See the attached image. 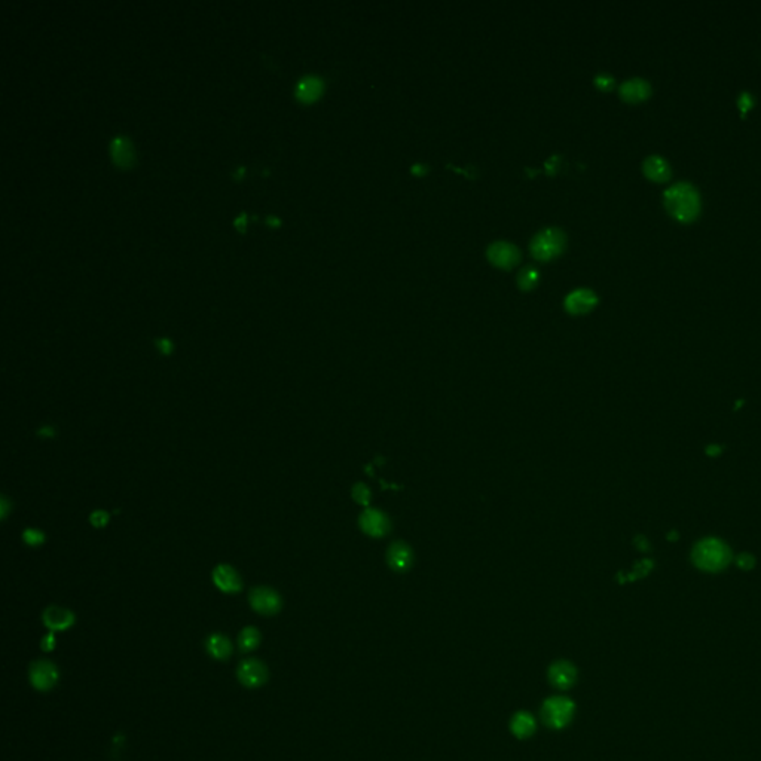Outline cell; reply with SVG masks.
I'll return each mask as SVG.
<instances>
[{
	"instance_id": "2e32d148",
	"label": "cell",
	"mask_w": 761,
	"mask_h": 761,
	"mask_svg": "<svg viewBox=\"0 0 761 761\" xmlns=\"http://www.w3.org/2000/svg\"><path fill=\"white\" fill-rule=\"evenodd\" d=\"M537 730V721L527 711L516 712L510 720V732L518 739H529Z\"/></svg>"
},
{
	"instance_id": "4316f807",
	"label": "cell",
	"mask_w": 761,
	"mask_h": 761,
	"mask_svg": "<svg viewBox=\"0 0 761 761\" xmlns=\"http://www.w3.org/2000/svg\"><path fill=\"white\" fill-rule=\"evenodd\" d=\"M55 632H50L45 635V637L42 638L40 641V649L45 651V653H51L54 649H55Z\"/></svg>"
},
{
	"instance_id": "30bf717a",
	"label": "cell",
	"mask_w": 761,
	"mask_h": 761,
	"mask_svg": "<svg viewBox=\"0 0 761 761\" xmlns=\"http://www.w3.org/2000/svg\"><path fill=\"white\" fill-rule=\"evenodd\" d=\"M42 621L43 626L50 632H64L73 626L76 616L72 610L59 605H51L43 611Z\"/></svg>"
},
{
	"instance_id": "9c48e42d",
	"label": "cell",
	"mask_w": 761,
	"mask_h": 761,
	"mask_svg": "<svg viewBox=\"0 0 761 761\" xmlns=\"http://www.w3.org/2000/svg\"><path fill=\"white\" fill-rule=\"evenodd\" d=\"M486 256H488V259H490V262L494 266L503 268V269H510L519 262L520 252H519V248L516 246H513V244L504 243V241H498V243H494V244H491L490 247H488Z\"/></svg>"
},
{
	"instance_id": "4fadbf2b",
	"label": "cell",
	"mask_w": 761,
	"mask_h": 761,
	"mask_svg": "<svg viewBox=\"0 0 761 761\" xmlns=\"http://www.w3.org/2000/svg\"><path fill=\"white\" fill-rule=\"evenodd\" d=\"M112 160L119 167H130L134 161V149L128 137L125 135H116L110 140L109 144Z\"/></svg>"
},
{
	"instance_id": "52a82bcc",
	"label": "cell",
	"mask_w": 761,
	"mask_h": 761,
	"mask_svg": "<svg viewBox=\"0 0 761 761\" xmlns=\"http://www.w3.org/2000/svg\"><path fill=\"white\" fill-rule=\"evenodd\" d=\"M577 677H578V671L575 665L570 661H564V658L553 662L549 666V671H548L549 683L555 688H558L561 691L573 688L574 684L577 683Z\"/></svg>"
},
{
	"instance_id": "e0dca14e",
	"label": "cell",
	"mask_w": 761,
	"mask_h": 761,
	"mask_svg": "<svg viewBox=\"0 0 761 761\" xmlns=\"http://www.w3.org/2000/svg\"><path fill=\"white\" fill-rule=\"evenodd\" d=\"M323 93V79L315 75H305L296 84V97L305 103L319 98Z\"/></svg>"
},
{
	"instance_id": "484cf974",
	"label": "cell",
	"mask_w": 761,
	"mask_h": 761,
	"mask_svg": "<svg viewBox=\"0 0 761 761\" xmlns=\"http://www.w3.org/2000/svg\"><path fill=\"white\" fill-rule=\"evenodd\" d=\"M595 84L598 88L604 89V91H608L611 89L612 86H615V77L607 75V73H599L596 77H595Z\"/></svg>"
},
{
	"instance_id": "d4e9b609",
	"label": "cell",
	"mask_w": 761,
	"mask_h": 761,
	"mask_svg": "<svg viewBox=\"0 0 761 761\" xmlns=\"http://www.w3.org/2000/svg\"><path fill=\"white\" fill-rule=\"evenodd\" d=\"M155 345H156L158 349H160V353L164 354V356H169L174 349L172 339H168V338H156L155 339Z\"/></svg>"
},
{
	"instance_id": "277c9868",
	"label": "cell",
	"mask_w": 761,
	"mask_h": 761,
	"mask_svg": "<svg viewBox=\"0 0 761 761\" xmlns=\"http://www.w3.org/2000/svg\"><path fill=\"white\" fill-rule=\"evenodd\" d=\"M29 678L31 687L38 691H51L60 681V671L54 662L40 658L30 665Z\"/></svg>"
},
{
	"instance_id": "d6a6232c",
	"label": "cell",
	"mask_w": 761,
	"mask_h": 761,
	"mask_svg": "<svg viewBox=\"0 0 761 761\" xmlns=\"http://www.w3.org/2000/svg\"><path fill=\"white\" fill-rule=\"evenodd\" d=\"M6 510H8V503H6V498L3 497L2 498V516H3V519L6 516Z\"/></svg>"
},
{
	"instance_id": "ba28073f",
	"label": "cell",
	"mask_w": 761,
	"mask_h": 761,
	"mask_svg": "<svg viewBox=\"0 0 761 761\" xmlns=\"http://www.w3.org/2000/svg\"><path fill=\"white\" fill-rule=\"evenodd\" d=\"M211 577H213L214 586L218 587L220 592L228 594V595L241 592L243 580L234 566L228 564H220L214 568Z\"/></svg>"
},
{
	"instance_id": "7402d4cb",
	"label": "cell",
	"mask_w": 761,
	"mask_h": 761,
	"mask_svg": "<svg viewBox=\"0 0 761 761\" xmlns=\"http://www.w3.org/2000/svg\"><path fill=\"white\" fill-rule=\"evenodd\" d=\"M47 540L45 532L38 528H26L22 532V541H24L30 548H39Z\"/></svg>"
},
{
	"instance_id": "4dcf8cb0",
	"label": "cell",
	"mask_w": 761,
	"mask_h": 761,
	"mask_svg": "<svg viewBox=\"0 0 761 761\" xmlns=\"http://www.w3.org/2000/svg\"><path fill=\"white\" fill-rule=\"evenodd\" d=\"M265 222L268 225H272V226H278L281 223V220L277 218V216H272V214H268L265 218Z\"/></svg>"
},
{
	"instance_id": "8fae6325",
	"label": "cell",
	"mask_w": 761,
	"mask_h": 761,
	"mask_svg": "<svg viewBox=\"0 0 761 761\" xmlns=\"http://www.w3.org/2000/svg\"><path fill=\"white\" fill-rule=\"evenodd\" d=\"M360 527L370 537H382L390 531V520L379 510L368 508L360 516Z\"/></svg>"
},
{
	"instance_id": "d6986e66",
	"label": "cell",
	"mask_w": 761,
	"mask_h": 761,
	"mask_svg": "<svg viewBox=\"0 0 761 761\" xmlns=\"http://www.w3.org/2000/svg\"><path fill=\"white\" fill-rule=\"evenodd\" d=\"M644 173L645 176L656 180V181H665L671 177V167L663 160L662 156L651 155L644 161Z\"/></svg>"
},
{
	"instance_id": "f1b7e54d",
	"label": "cell",
	"mask_w": 761,
	"mask_h": 761,
	"mask_svg": "<svg viewBox=\"0 0 761 761\" xmlns=\"http://www.w3.org/2000/svg\"><path fill=\"white\" fill-rule=\"evenodd\" d=\"M38 436L42 439H52L55 437V430L52 425H43L38 430Z\"/></svg>"
},
{
	"instance_id": "603a6c76",
	"label": "cell",
	"mask_w": 761,
	"mask_h": 761,
	"mask_svg": "<svg viewBox=\"0 0 761 761\" xmlns=\"http://www.w3.org/2000/svg\"><path fill=\"white\" fill-rule=\"evenodd\" d=\"M109 520H110V515L106 512V510H96V512L89 515V524L94 528H105L109 524Z\"/></svg>"
},
{
	"instance_id": "83f0119b",
	"label": "cell",
	"mask_w": 761,
	"mask_h": 761,
	"mask_svg": "<svg viewBox=\"0 0 761 761\" xmlns=\"http://www.w3.org/2000/svg\"><path fill=\"white\" fill-rule=\"evenodd\" d=\"M737 105H739L742 113L748 112L749 109H751L754 106V97L749 94V93H742L739 100H737Z\"/></svg>"
},
{
	"instance_id": "9a60e30c",
	"label": "cell",
	"mask_w": 761,
	"mask_h": 761,
	"mask_svg": "<svg viewBox=\"0 0 761 761\" xmlns=\"http://www.w3.org/2000/svg\"><path fill=\"white\" fill-rule=\"evenodd\" d=\"M651 94L650 84L641 77H633L623 82L620 86V96L629 103H638Z\"/></svg>"
},
{
	"instance_id": "8992f818",
	"label": "cell",
	"mask_w": 761,
	"mask_h": 761,
	"mask_svg": "<svg viewBox=\"0 0 761 761\" xmlns=\"http://www.w3.org/2000/svg\"><path fill=\"white\" fill-rule=\"evenodd\" d=\"M236 678L246 688H259L268 683L269 671L262 661L256 657H248L238 665Z\"/></svg>"
},
{
	"instance_id": "f546056e",
	"label": "cell",
	"mask_w": 761,
	"mask_h": 761,
	"mask_svg": "<svg viewBox=\"0 0 761 761\" xmlns=\"http://www.w3.org/2000/svg\"><path fill=\"white\" fill-rule=\"evenodd\" d=\"M246 222H247V214H246L244 211H241L240 214H236V216H235L234 225H235V228H236V229H240V231L244 232V229H246Z\"/></svg>"
},
{
	"instance_id": "44dd1931",
	"label": "cell",
	"mask_w": 761,
	"mask_h": 761,
	"mask_svg": "<svg viewBox=\"0 0 761 761\" xmlns=\"http://www.w3.org/2000/svg\"><path fill=\"white\" fill-rule=\"evenodd\" d=\"M540 280V276H538V271L534 268V266H525L524 269H522L519 274H518V286L522 289V290H531L537 286V282Z\"/></svg>"
},
{
	"instance_id": "5b68a950",
	"label": "cell",
	"mask_w": 761,
	"mask_h": 761,
	"mask_svg": "<svg viewBox=\"0 0 761 761\" xmlns=\"http://www.w3.org/2000/svg\"><path fill=\"white\" fill-rule=\"evenodd\" d=\"M248 602L250 607L257 615L262 616H276L282 608V598L276 589L268 586H257L252 589V592L248 595Z\"/></svg>"
},
{
	"instance_id": "3957f363",
	"label": "cell",
	"mask_w": 761,
	"mask_h": 761,
	"mask_svg": "<svg viewBox=\"0 0 761 761\" xmlns=\"http://www.w3.org/2000/svg\"><path fill=\"white\" fill-rule=\"evenodd\" d=\"M566 246V236L558 228H548L538 232L531 241V253L537 260H550L559 256Z\"/></svg>"
},
{
	"instance_id": "ffe728a7",
	"label": "cell",
	"mask_w": 761,
	"mask_h": 761,
	"mask_svg": "<svg viewBox=\"0 0 761 761\" xmlns=\"http://www.w3.org/2000/svg\"><path fill=\"white\" fill-rule=\"evenodd\" d=\"M262 641V635L255 626H246L240 635H238V647L243 653H250L256 650Z\"/></svg>"
},
{
	"instance_id": "cb8c5ba5",
	"label": "cell",
	"mask_w": 761,
	"mask_h": 761,
	"mask_svg": "<svg viewBox=\"0 0 761 761\" xmlns=\"http://www.w3.org/2000/svg\"><path fill=\"white\" fill-rule=\"evenodd\" d=\"M353 497H354V499L357 503H360L363 506H368L369 499H370V492L368 490V486H365L363 483H357L353 488Z\"/></svg>"
},
{
	"instance_id": "7c38bea8",
	"label": "cell",
	"mask_w": 761,
	"mask_h": 761,
	"mask_svg": "<svg viewBox=\"0 0 761 761\" xmlns=\"http://www.w3.org/2000/svg\"><path fill=\"white\" fill-rule=\"evenodd\" d=\"M598 298L592 290L578 289L565 298V310L570 314H586L596 305Z\"/></svg>"
},
{
	"instance_id": "1f68e13d",
	"label": "cell",
	"mask_w": 761,
	"mask_h": 761,
	"mask_svg": "<svg viewBox=\"0 0 761 761\" xmlns=\"http://www.w3.org/2000/svg\"><path fill=\"white\" fill-rule=\"evenodd\" d=\"M243 174H244V167H243V165H238V167L234 169V173H232L234 179H241Z\"/></svg>"
},
{
	"instance_id": "6da1fadb",
	"label": "cell",
	"mask_w": 761,
	"mask_h": 761,
	"mask_svg": "<svg viewBox=\"0 0 761 761\" xmlns=\"http://www.w3.org/2000/svg\"><path fill=\"white\" fill-rule=\"evenodd\" d=\"M663 199L666 210L679 222L688 223L695 220L700 211L699 192L687 181H679V183L668 188Z\"/></svg>"
},
{
	"instance_id": "ac0fdd59",
	"label": "cell",
	"mask_w": 761,
	"mask_h": 761,
	"mask_svg": "<svg viewBox=\"0 0 761 761\" xmlns=\"http://www.w3.org/2000/svg\"><path fill=\"white\" fill-rule=\"evenodd\" d=\"M206 650L210 654V657L216 658V661H228L232 656L234 647L228 637H225L222 633H211L206 640Z\"/></svg>"
},
{
	"instance_id": "5bb4252c",
	"label": "cell",
	"mask_w": 761,
	"mask_h": 761,
	"mask_svg": "<svg viewBox=\"0 0 761 761\" xmlns=\"http://www.w3.org/2000/svg\"><path fill=\"white\" fill-rule=\"evenodd\" d=\"M387 561L394 571H399V573L407 571L409 568L412 566V561H414L412 550L407 544L397 541L390 546L387 552Z\"/></svg>"
},
{
	"instance_id": "7a4b0ae2",
	"label": "cell",
	"mask_w": 761,
	"mask_h": 761,
	"mask_svg": "<svg viewBox=\"0 0 761 761\" xmlns=\"http://www.w3.org/2000/svg\"><path fill=\"white\" fill-rule=\"evenodd\" d=\"M541 720L549 729L561 730L571 724L575 715V703L566 696H550L541 705Z\"/></svg>"
}]
</instances>
